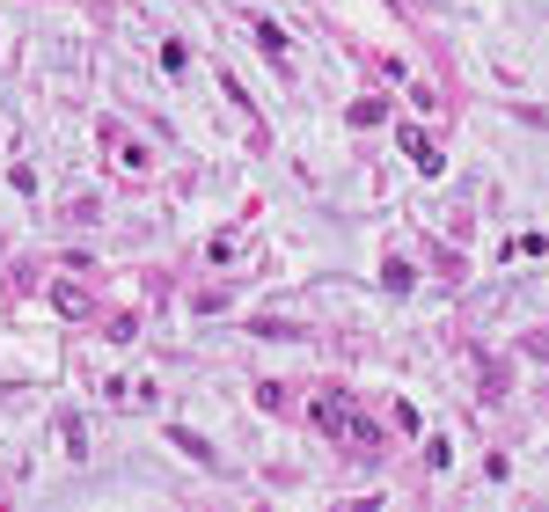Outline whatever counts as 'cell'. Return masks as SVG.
<instances>
[{
	"mask_svg": "<svg viewBox=\"0 0 549 512\" xmlns=\"http://www.w3.org/2000/svg\"><path fill=\"white\" fill-rule=\"evenodd\" d=\"M176 446H184V454H191V462H205V469H212V462H220V454H212V446H205V439H198V432H176Z\"/></svg>",
	"mask_w": 549,
	"mask_h": 512,
	"instance_id": "52a82bcc",
	"label": "cell"
},
{
	"mask_svg": "<svg viewBox=\"0 0 549 512\" xmlns=\"http://www.w3.org/2000/svg\"><path fill=\"white\" fill-rule=\"evenodd\" d=\"M381 286L403 293V286H410V264H403V256H389V264H381Z\"/></svg>",
	"mask_w": 549,
	"mask_h": 512,
	"instance_id": "8992f818",
	"label": "cell"
},
{
	"mask_svg": "<svg viewBox=\"0 0 549 512\" xmlns=\"http://www.w3.org/2000/svg\"><path fill=\"white\" fill-rule=\"evenodd\" d=\"M315 425H322V432H338V439H374V432L352 418V403H345L338 388H322V395H315Z\"/></svg>",
	"mask_w": 549,
	"mask_h": 512,
	"instance_id": "6da1fadb",
	"label": "cell"
},
{
	"mask_svg": "<svg viewBox=\"0 0 549 512\" xmlns=\"http://www.w3.org/2000/svg\"><path fill=\"white\" fill-rule=\"evenodd\" d=\"M256 44L271 51V59H286V30H279V22H264V15H256Z\"/></svg>",
	"mask_w": 549,
	"mask_h": 512,
	"instance_id": "5b68a950",
	"label": "cell"
},
{
	"mask_svg": "<svg viewBox=\"0 0 549 512\" xmlns=\"http://www.w3.org/2000/svg\"><path fill=\"white\" fill-rule=\"evenodd\" d=\"M103 139H110V154H125V168H147V147H140V139H125L118 125H110Z\"/></svg>",
	"mask_w": 549,
	"mask_h": 512,
	"instance_id": "3957f363",
	"label": "cell"
},
{
	"mask_svg": "<svg viewBox=\"0 0 549 512\" xmlns=\"http://www.w3.org/2000/svg\"><path fill=\"white\" fill-rule=\"evenodd\" d=\"M403 154L418 161V176H439V168H447V161H439V147H432V139H418L410 125H403Z\"/></svg>",
	"mask_w": 549,
	"mask_h": 512,
	"instance_id": "7a4b0ae2",
	"label": "cell"
},
{
	"mask_svg": "<svg viewBox=\"0 0 549 512\" xmlns=\"http://www.w3.org/2000/svg\"><path fill=\"white\" fill-rule=\"evenodd\" d=\"M51 308H59V315H74V322H81V315H88V293H81V286H51Z\"/></svg>",
	"mask_w": 549,
	"mask_h": 512,
	"instance_id": "277c9868",
	"label": "cell"
},
{
	"mask_svg": "<svg viewBox=\"0 0 549 512\" xmlns=\"http://www.w3.org/2000/svg\"><path fill=\"white\" fill-rule=\"evenodd\" d=\"M381 118H389V103H374V95H366V103H352V125H381Z\"/></svg>",
	"mask_w": 549,
	"mask_h": 512,
	"instance_id": "ba28073f",
	"label": "cell"
}]
</instances>
